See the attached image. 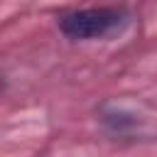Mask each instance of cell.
<instances>
[{
  "label": "cell",
  "instance_id": "1",
  "mask_svg": "<svg viewBox=\"0 0 157 157\" xmlns=\"http://www.w3.org/2000/svg\"><path fill=\"white\" fill-rule=\"evenodd\" d=\"M128 22L120 7H83L59 17V29L69 39H101L113 34Z\"/></svg>",
  "mask_w": 157,
  "mask_h": 157
}]
</instances>
